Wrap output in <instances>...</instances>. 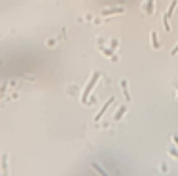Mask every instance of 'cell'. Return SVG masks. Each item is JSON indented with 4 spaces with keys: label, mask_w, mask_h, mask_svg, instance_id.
<instances>
[{
    "label": "cell",
    "mask_w": 178,
    "mask_h": 176,
    "mask_svg": "<svg viewBox=\"0 0 178 176\" xmlns=\"http://www.w3.org/2000/svg\"><path fill=\"white\" fill-rule=\"evenodd\" d=\"M99 76H100V72H93V76H91V80H89V83L85 85V89H84V95H82V104H85L87 102V95L93 91V87H95V83H97V80H99Z\"/></svg>",
    "instance_id": "obj_1"
},
{
    "label": "cell",
    "mask_w": 178,
    "mask_h": 176,
    "mask_svg": "<svg viewBox=\"0 0 178 176\" xmlns=\"http://www.w3.org/2000/svg\"><path fill=\"white\" fill-rule=\"evenodd\" d=\"M174 8H176V0H174V2H171V6H169L167 13H165V17H163V25H165V31H167V32L171 31V25H169V19L172 17V12H174Z\"/></svg>",
    "instance_id": "obj_2"
},
{
    "label": "cell",
    "mask_w": 178,
    "mask_h": 176,
    "mask_svg": "<svg viewBox=\"0 0 178 176\" xmlns=\"http://www.w3.org/2000/svg\"><path fill=\"white\" fill-rule=\"evenodd\" d=\"M112 102H114V98H108V100H106V102H104V106H103V108H100V112H99V114L95 116V121H99L100 117H103V114H104V112L108 110V106H110Z\"/></svg>",
    "instance_id": "obj_3"
},
{
    "label": "cell",
    "mask_w": 178,
    "mask_h": 176,
    "mask_svg": "<svg viewBox=\"0 0 178 176\" xmlns=\"http://www.w3.org/2000/svg\"><path fill=\"white\" fill-rule=\"evenodd\" d=\"M125 114H127V106H119V110L114 114V121H119V119H121Z\"/></svg>",
    "instance_id": "obj_4"
},
{
    "label": "cell",
    "mask_w": 178,
    "mask_h": 176,
    "mask_svg": "<svg viewBox=\"0 0 178 176\" xmlns=\"http://www.w3.org/2000/svg\"><path fill=\"white\" fill-rule=\"evenodd\" d=\"M110 13H123V8H108V10H103V15H110Z\"/></svg>",
    "instance_id": "obj_5"
},
{
    "label": "cell",
    "mask_w": 178,
    "mask_h": 176,
    "mask_svg": "<svg viewBox=\"0 0 178 176\" xmlns=\"http://www.w3.org/2000/svg\"><path fill=\"white\" fill-rule=\"evenodd\" d=\"M150 38H152V47H154V49H159V42H157V34H156V32H150Z\"/></svg>",
    "instance_id": "obj_6"
},
{
    "label": "cell",
    "mask_w": 178,
    "mask_h": 176,
    "mask_svg": "<svg viewBox=\"0 0 178 176\" xmlns=\"http://www.w3.org/2000/svg\"><path fill=\"white\" fill-rule=\"evenodd\" d=\"M2 174L8 176V155H6V154L2 155Z\"/></svg>",
    "instance_id": "obj_7"
},
{
    "label": "cell",
    "mask_w": 178,
    "mask_h": 176,
    "mask_svg": "<svg viewBox=\"0 0 178 176\" xmlns=\"http://www.w3.org/2000/svg\"><path fill=\"white\" fill-rule=\"evenodd\" d=\"M121 89H123V95H125V98H127V100H131V93H129V89H127V82H125V80L121 82Z\"/></svg>",
    "instance_id": "obj_8"
},
{
    "label": "cell",
    "mask_w": 178,
    "mask_h": 176,
    "mask_svg": "<svg viewBox=\"0 0 178 176\" xmlns=\"http://www.w3.org/2000/svg\"><path fill=\"white\" fill-rule=\"evenodd\" d=\"M91 167H93V169H95V170H97V172H99L100 176H108V174H106V170H104L103 167H99V163H93Z\"/></svg>",
    "instance_id": "obj_9"
},
{
    "label": "cell",
    "mask_w": 178,
    "mask_h": 176,
    "mask_svg": "<svg viewBox=\"0 0 178 176\" xmlns=\"http://www.w3.org/2000/svg\"><path fill=\"white\" fill-rule=\"evenodd\" d=\"M154 12V0H148V13Z\"/></svg>",
    "instance_id": "obj_10"
},
{
    "label": "cell",
    "mask_w": 178,
    "mask_h": 176,
    "mask_svg": "<svg viewBox=\"0 0 178 176\" xmlns=\"http://www.w3.org/2000/svg\"><path fill=\"white\" fill-rule=\"evenodd\" d=\"M110 47H112V49H116V47H118V40H116V38H112V40H110Z\"/></svg>",
    "instance_id": "obj_11"
},
{
    "label": "cell",
    "mask_w": 178,
    "mask_h": 176,
    "mask_svg": "<svg viewBox=\"0 0 178 176\" xmlns=\"http://www.w3.org/2000/svg\"><path fill=\"white\" fill-rule=\"evenodd\" d=\"M103 53H104V55H110V57H112V49H103Z\"/></svg>",
    "instance_id": "obj_12"
},
{
    "label": "cell",
    "mask_w": 178,
    "mask_h": 176,
    "mask_svg": "<svg viewBox=\"0 0 178 176\" xmlns=\"http://www.w3.org/2000/svg\"><path fill=\"white\" fill-rule=\"evenodd\" d=\"M176 53H178V44H176V47H174L172 51H171V55H176Z\"/></svg>",
    "instance_id": "obj_13"
}]
</instances>
